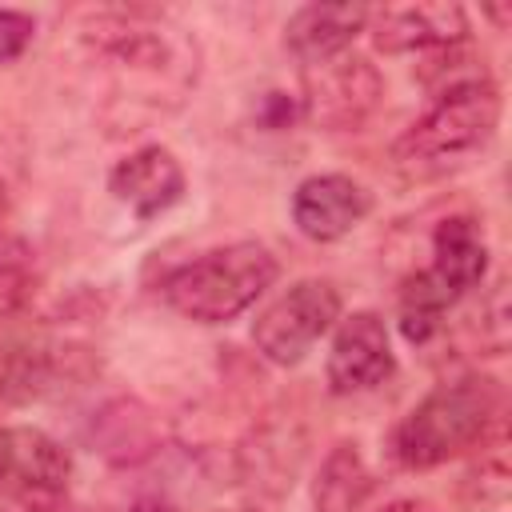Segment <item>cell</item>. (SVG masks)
I'll return each instance as SVG.
<instances>
[{"mask_svg":"<svg viewBox=\"0 0 512 512\" xmlns=\"http://www.w3.org/2000/svg\"><path fill=\"white\" fill-rule=\"evenodd\" d=\"M380 100V76L360 56H332L304 76V112L332 132L356 128Z\"/></svg>","mask_w":512,"mask_h":512,"instance_id":"8992f818","label":"cell"},{"mask_svg":"<svg viewBox=\"0 0 512 512\" xmlns=\"http://www.w3.org/2000/svg\"><path fill=\"white\" fill-rule=\"evenodd\" d=\"M8 216H12V204H8V188H4V180H0V260H4L8 248L20 240V236L8 232Z\"/></svg>","mask_w":512,"mask_h":512,"instance_id":"2e32d148","label":"cell"},{"mask_svg":"<svg viewBox=\"0 0 512 512\" xmlns=\"http://www.w3.org/2000/svg\"><path fill=\"white\" fill-rule=\"evenodd\" d=\"M500 124V92L488 76H472L448 88H436L432 108L404 128L392 144V164L408 180H436L488 148Z\"/></svg>","mask_w":512,"mask_h":512,"instance_id":"6da1fadb","label":"cell"},{"mask_svg":"<svg viewBox=\"0 0 512 512\" xmlns=\"http://www.w3.org/2000/svg\"><path fill=\"white\" fill-rule=\"evenodd\" d=\"M324 372H328V388L336 396H352V392H368V388L384 384L396 372V356H392L384 320L368 308L344 316L332 336Z\"/></svg>","mask_w":512,"mask_h":512,"instance_id":"52a82bcc","label":"cell"},{"mask_svg":"<svg viewBox=\"0 0 512 512\" xmlns=\"http://www.w3.org/2000/svg\"><path fill=\"white\" fill-rule=\"evenodd\" d=\"M372 208V196L364 192V184H356L352 176L340 172H320L296 184L292 192V220L308 240H340L348 236Z\"/></svg>","mask_w":512,"mask_h":512,"instance_id":"9c48e42d","label":"cell"},{"mask_svg":"<svg viewBox=\"0 0 512 512\" xmlns=\"http://www.w3.org/2000/svg\"><path fill=\"white\" fill-rule=\"evenodd\" d=\"M340 320V292L328 280H296L252 324V344L272 364H300L312 344Z\"/></svg>","mask_w":512,"mask_h":512,"instance_id":"277c9868","label":"cell"},{"mask_svg":"<svg viewBox=\"0 0 512 512\" xmlns=\"http://www.w3.org/2000/svg\"><path fill=\"white\" fill-rule=\"evenodd\" d=\"M436 284L456 300L472 288H480L488 272V244L476 216H448L432 232V268Z\"/></svg>","mask_w":512,"mask_h":512,"instance_id":"7c38bea8","label":"cell"},{"mask_svg":"<svg viewBox=\"0 0 512 512\" xmlns=\"http://www.w3.org/2000/svg\"><path fill=\"white\" fill-rule=\"evenodd\" d=\"M368 16H372V8H364V4H308L288 20L284 44L296 60H304L312 68L332 56H344L352 48V40L368 28Z\"/></svg>","mask_w":512,"mask_h":512,"instance_id":"8fae6325","label":"cell"},{"mask_svg":"<svg viewBox=\"0 0 512 512\" xmlns=\"http://www.w3.org/2000/svg\"><path fill=\"white\" fill-rule=\"evenodd\" d=\"M380 512H436V508L424 504V500H392V504H384Z\"/></svg>","mask_w":512,"mask_h":512,"instance_id":"ac0fdd59","label":"cell"},{"mask_svg":"<svg viewBox=\"0 0 512 512\" xmlns=\"http://www.w3.org/2000/svg\"><path fill=\"white\" fill-rule=\"evenodd\" d=\"M452 296L436 284L432 272H416L404 280L400 288V332L408 344H428L440 328H444V312H448Z\"/></svg>","mask_w":512,"mask_h":512,"instance_id":"5bb4252c","label":"cell"},{"mask_svg":"<svg viewBox=\"0 0 512 512\" xmlns=\"http://www.w3.org/2000/svg\"><path fill=\"white\" fill-rule=\"evenodd\" d=\"M72 480V456L60 440L40 428L8 424L0 428V496L16 508L48 512L64 500Z\"/></svg>","mask_w":512,"mask_h":512,"instance_id":"5b68a950","label":"cell"},{"mask_svg":"<svg viewBox=\"0 0 512 512\" xmlns=\"http://www.w3.org/2000/svg\"><path fill=\"white\" fill-rule=\"evenodd\" d=\"M380 52H448L468 40V12L460 4H388L368 16Z\"/></svg>","mask_w":512,"mask_h":512,"instance_id":"ba28073f","label":"cell"},{"mask_svg":"<svg viewBox=\"0 0 512 512\" xmlns=\"http://www.w3.org/2000/svg\"><path fill=\"white\" fill-rule=\"evenodd\" d=\"M108 192L120 204H128L140 220H152L184 196V168L168 148L148 144V148H136L132 156H124L108 172Z\"/></svg>","mask_w":512,"mask_h":512,"instance_id":"30bf717a","label":"cell"},{"mask_svg":"<svg viewBox=\"0 0 512 512\" xmlns=\"http://www.w3.org/2000/svg\"><path fill=\"white\" fill-rule=\"evenodd\" d=\"M128 512H180V508L168 496H140V500L128 504Z\"/></svg>","mask_w":512,"mask_h":512,"instance_id":"e0dca14e","label":"cell"},{"mask_svg":"<svg viewBox=\"0 0 512 512\" xmlns=\"http://www.w3.org/2000/svg\"><path fill=\"white\" fill-rule=\"evenodd\" d=\"M504 404V392L492 376H460L432 388L392 436V452L404 468H436L476 440L488 436Z\"/></svg>","mask_w":512,"mask_h":512,"instance_id":"7a4b0ae2","label":"cell"},{"mask_svg":"<svg viewBox=\"0 0 512 512\" xmlns=\"http://www.w3.org/2000/svg\"><path fill=\"white\" fill-rule=\"evenodd\" d=\"M276 276L280 264L264 244L236 240L172 268L164 276V300L196 324H224L256 304V296H264Z\"/></svg>","mask_w":512,"mask_h":512,"instance_id":"3957f363","label":"cell"},{"mask_svg":"<svg viewBox=\"0 0 512 512\" xmlns=\"http://www.w3.org/2000/svg\"><path fill=\"white\" fill-rule=\"evenodd\" d=\"M372 492V472L356 444H336L316 472L312 508L316 512H356Z\"/></svg>","mask_w":512,"mask_h":512,"instance_id":"4fadbf2b","label":"cell"},{"mask_svg":"<svg viewBox=\"0 0 512 512\" xmlns=\"http://www.w3.org/2000/svg\"><path fill=\"white\" fill-rule=\"evenodd\" d=\"M32 32H36V20H32L28 12L0 8V64L16 60V56L32 44Z\"/></svg>","mask_w":512,"mask_h":512,"instance_id":"9a60e30c","label":"cell"}]
</instances>
